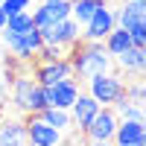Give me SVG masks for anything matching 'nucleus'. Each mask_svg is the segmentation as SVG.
Returning a JSON list of instances; mask_svg holds the SVG:
<instances>
[{
  "label": "nucleus",
  "instance_id": "b1692460",
  "mask_svg": "<svg viewBox=\"0 0 146 146\" xmlns=\"http://www.w3.org/2000/svg\"><path fill=\"white\" fill-rule=\"evenodd\" d=\"M9 102V79H0V105Z\"/></svg>",
  "mask_w": 146,
  "mask_h": 146
},
{
  "label": "nucleus",
  "instance_id": "20e7f679",
  "mask_svg": "<svg viewBox=\"0 0 146 146\" xmlns=\"http://www.w3.org/2000/svg\"><path fill=\"white\" fill-rule=\"evenodd\" d=\"M123 88H126V79L120 70H102V73H94V76L85 79V91L100 105H111L123 94Z\"/></svg>",
  "mask_w": 146,
  "mask_h": 146
},
{
  "label": "nucleus",
  "instance_id": "f03ea898",
  "mask_svg": "<svg viewBox=\"0 0 146 146\" xmlns=\"http://www.w3.org/2000/svg\"><path fill=\"white\" fill-rule=\"evenodd\" d=\"M9 100H12V108H15L18 114H38L47 105L44 85H38L29 73L12 76V82H9Z\"/></svg>",
  "mask_w": 146,
  "mask_h": 146
},
{
  "label": "nucleus",
  "instance_id": "4be33fe9",
  "mask_svg": "<svg viewBox=\"0 0 146 146\" xmlns=\"http://www.w3.org/2000/svg\"><path fill=\"white\" fill-rule=\"evenodd\" d=\"M29 3L32 0H0V12L9 18V15H15V12H21V9H29Z\"/></svg>",
  "mask_w": 146,
  "mask_h": 146
},
{
  "label": "nucleus",
  "instance_id": "39448f33",
  "mask_svg": "<svg viewBox=\"0 0 146 146\" xmlns=\"http://www.w3.org/2000/svg\"><path fill=\"white\" fill-rule=\"evenodd\" d=\"M120 123V117L111 105H100V111L94 114V120L88 126H85L82 131V137L88 140V143H96V146H105V143H111L114 140V129Z\"/></svg>",
  "mask_w": 146,
  "mask_h": 146
},
{
  "label": "nucleus",
  "instance_id": "a878e982",
  "mask_svg": "<svg viewBox=\"0 0 146 146\" xmlns=\"http://www.w3.org/2000/svg\"><path fill=\"white\" fill-rule=\"evenodd\" d=\"M0 114H3V105H0Z\"/></svg>",
  "mask_w": 146,
  "mask_h": 146
},
{
  "label": "nucleus",
  "instance_id": "ddd939ff",
  "mask_svg": "<svg viewBox=\"0 0 146 146\" xmlns=\"http://www.w3.org/2000/svg\"><path fill=\"white\" fill-rule=\"evenodd\" d=\"M27 143V123L21 114H0V146H21Z\"/></svg>",
  "mask_w": 146,
  "mask_h": 146
},
{
  "label": "nucleus",
  "instance_id": "6ab92c4d",
  "mask_svg": "<svg viewBox=\"0 0 146 146\" xmlns=\"http://www.w3.org/2000/svg\"><path fill=\"white\" fill-rule=\"evenodd\" d=\"M32 27H35V23H32V12L29 9H21V12H15V15L6 18V29L23 32V29H32Z\"/></svg>",
  "mask_w": 146,
  "mask_h": 146
},
{
  "label": "nucleus",
  "instance_id": "aec40b11",
  "mask_svg": "<svg viewBox=\"0 0 146 146\" xmlns=\"http://www.w3.org/2000/svg\"><path fill=\"white\" fill-rule=\"evenodd\" d=\"M47 6L53 21H62V18H70V0H41Z\"/></svg>",
  "mask_w": 146,
  "mask_h": 146
},
{
  "label": "nucleus",
  "instance_id": "f257e3e1",
  "mask_svg": "<svg viewBox=\"0 0 146 146\" xmlns=\"http://www.w3.org/2000/svg\"><path fill=\"white\" fill-rule=\"evenodd\" d=\"M67 58L73 64V76L79 79H88L102 70H114V58L108 56L100 38H79L73 47H67Z\"/></svg>",
  "mask_w": 146,
  "mask_h": 146
},
{
  "label": "nucleus",
  "instance_id": "1a4fd4ad",
  "mask_svg": "<svg viewBox=\"0 0 146 146\" xmlns=\"http://www.w3.org/2000/svg\"><path fill=\"white\" fill-rule=\"evenodd\" d=\"M70 76H73V64H70L67 56L47 58V62H38L32 67V79L38 85H53V82H62V79H70Z\"/></svg>",
  "mask_w": 146,
  "mask_h": 146
},
{
  "label": "nucleus",
  "instance_id": "9b49d317",
  "mask_svg": "<svg viewBox=\"0 0 146 146\" xmlns=\"http://www.w3.org/2000/svg\"><path fill=\"white\" fill-rule=\"evenodd\" d=\"M111 143H117V146H146V123L143 120H120Z\"/></svg>",
  "mask_w": 146,
  "mask_h": 146
},
{
  "label": "nucleus",
  "instance_id": "9d476101",
  "mask_svg": "<svg viewBox=\"0 0 146 146\" xmlns=\"http://www.w3.org/2000/svg\"><path fill=\"white\" fill-rule=\"evenodd\" d=\"M82 91V85L76 76H70V79H62V82H53V85H44V100L47 105H56V108H70L73 100L79 96Z\"/></svg>",
  "mask_w": 146,
  "mask_h": 146
},
{
  "label": "nucleus",
  "instance_id": "5701e85b",
  "mask_svg": "<svg viewBox=\"0 0 146 146\" xmlns=\"http://www.w3.org/2000/svg\"><path fill=\"white\" fill-rule=\"evenodd\" d=\"M32 23H35L38 29H44V27H50V23H53V18H50V12H47L44 3H41L38 9H32Z\"/></svg>",
  "mask_w": 146,
  "mask_h": 146
},
{
  "label": "nucleus",
  "instance_id": "2eb2a0df",
  "mask_svg": "<svg viewBox=\"0 0 146 146\" xmlns=\"http://www.w3.org/2000/svg\"><path fill=\"white\" fill-rule=\"evenodd\" d=\"M114 15H117V27L131 29L137 23H146V3L143 0H123L120 6H114Z\"/></svg>",
  "mask_w": 146,
  "mask_h": 146
},
{
  "label": "nucleus",
  "instance_id": "4468645a",
  "mask_svg": "<svg viewBox=\"0 0 146 146\" xmlns=\"http://www.w3.org/2000/svg\"><path fill=\"white\" fill-rule=\"evenodd\" d=\"M146 67V47H126L120 56H114V70L120 73H131V76H143Z\"/></svg>",
  "mask_w": 146,
  "mask_h": 146
},
{
  "label": "nucleus",
  "instance_id": "423d86ee",
  "mask_svg": "<svg viewBox=\"0 0 146 146\" xmlns=\"http://www.w3.org/2000/svg\"><path fill=\"white\" fill-rule=\"evenodd\" d=\"M82 38V27L73 18H62V21H53L50 27H44L41 29V41L44 44H58V47H73Z\"/></svg>",
  "mask_w": 146,
  "mask_h": 146
},
{
  "label": "nucleus",
  "instance_id": "6e6552de",
  "mask_svg": "<svg viewBox=\"0 0 146 146\" xmlns=\"http://www.w3.org/2000/svg\"><path fill=\"white\" fill-rule=\"evenodd\" d=\"M117 27V15H114V6H111V0H105V3L94 12V15L82 23V38H105L108 32H111Z\"/></svg>",
  "mask_w": 146,
  "mask_h": 146
},
{
  "label": "nucleus",
  "instance_id": "0eeeda50",
  "mask_svg": "<svg viewBox=\"0 0 146 146\" xmlns=\"http://www.w3.org/2000/svg\"><path fill=\"white\" fill-rule=\"evenodd\" d=\"M23 123H27V143H32V146H58V143H64V135L58 129H53L50 123H44L38 114H23Z\"/></svg>",
  "mask_w": 146,
  "mask_h": 146
},
{
  "label": "nucleus",
  "instance_id": "412c9836",
  "mask_svg": "<svg viewBox=\"0 0 146 146\" xmlns=\"http://www.w3.org/2000/svg\"><path fill=\"white\" fill-rule=\"evenodd\" d=\"M123 94L129 96L131 102H146V88H143V82H140V76H137L135 82H126V88H123Z\"/></svg>",
  "mask_w": 146,
  "mask_h": 146
},
{
  "label": "nucleus",
  "instance_id": "f3484780",
  "mask_svg": "<svg viewBox=\"0 0 146 146\" xmlns=\"http://www.w3.org/2000/svg\"><path fill=\"white\" fill-rule=\"evenodd\" d=\"M102 44H105V50H108V56H120L126 50V47H131V35H129V29H123V27H114L111 32L102 38Z\"/></svg>",
  "mask_w": 146,
  "mask_h": 146
},
{
  "label": "nucleus",
  "instance_id": "393cba45",
  "mask_svg": "<svg viewBox=\"0 0 146 146\" xmlns=\"http://www.w3.org/2000/svg\"><path fill=\"white\" fill-rule=\"evenodd\" d=\"M6 27V15H3V12H0V29H3Z\"/></svg>",
  "mask_w": 146,
  "mask_h": 146
},
{
  "label": "nucleus",
  "instance_id": "f8f14e48",
  "mask_svg": "<svg viewBox=\"0 0 146 146\" xmlns=\"http://www.w3.org/2000/svg\"><path fill=\"white\" fill-rule=\"evenodd\" d=\"M67 111H70V117H73V129L85 131V126H88L91 120H94V114L100 111V102H96L88 91H79V96L73 100V105L67 108Z\"/></svg>",
  "mask_w": 146,
  "mask_h": 146
},
{
  "label": "nucleus",
  "instance_id": "7ed1b4c3",
  "mask_svg": "<svg viewBox=\"0 0 146 146\" xmlns=\"http://www.w3.org/2000/svg\"><path fill=\"white\" fill-rule=\"evenodd\" d=\"M3 32V47L15 56V62L23 64V62H32L35 53H38V47L44 44L41 41V29L32 27V29H23V32H15V29H0Z\"/></svg>",
  "mask_w": 146,
  "mask_h": 146
},
{
  "label": "nucleus",
  "instance_id": "dca6fc26",
  "mask_svg": "<svg viewBox=\"0 0 146 146\" xmlns=\"http://www.w3.org/2000/svg\"><path fill=\"white\" fill-rule=\"evenodd\" d=\"M38 117L44 120V123H50L53 129H58L62 135H67V131H76V129H73V117H70V111H67V108L44 105L41 111H38Z\"/></svg>",
  "mask_w": 146,
  "mask_h": 146
},
{
  "label": "nucleus",
  "instance_id": "a211bd4d",
  "mask_svg": "<svg viewBox=\"0 0 146 146\" xmlns=\"http://www.w3.org/2000/svg\"><path fill=\"white\" fill-rule=\"evenodd\" d=\"M102 3H105V0H70V18L82 27V23L88 21Z\"/></svg>",
  "mask_w": 146,
  "mask_h": 146
}]
</instances>
